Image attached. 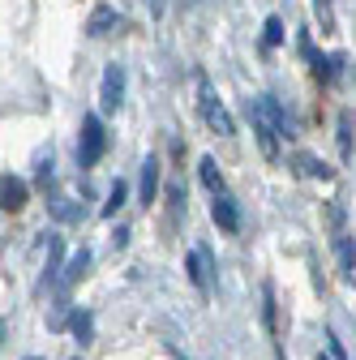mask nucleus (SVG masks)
<instances>
[{
	"label": "nucleus",
	"mask_w": 356,
	"mask_h": 360,
	"mask_svg": "<svg viewBox=\"0 0 356 360\" xmlns=\"http://www.w3.org/2000/svg\"><path fill=\"white\" fill-rule=\"evenodd\" d=\"M103 155H108V124L99 112H86L77 124V167L91 172V167H99Z\"/></svg>",
	"instance_id": "1"
},
{
	"label": "nucleus",
	"mask_w": 356,
	"mask_h": 360,
	"mask_svg": "<svg viewBox=\"0 0 356 360\" xmlns=\"http://www.w3.org/2000/svg\"><path fill=\"white\" fill-rule=\"evenodd\" d=\"M198 112H202V120H206L210 133H219V138H236V120H232L228 103L210 90L206 73H198Z\"/></svg>",
	"instance_id": "2"
},
{
	"label": "nucleus",
	"mask_w": 356,
	"mask_h": 360,
	"mask_svg": "<svg viewBox=\"0 0 356 360\" xmlns=\"http://www.w3.org/2000/svg\"><path fill=\"white\" fill-rule=\"evenodd\" d=\"M253 108H258V112H262L266 120H271V129L279 133V142H284V146H288V142H296L300 124L292 120V112H288V108H284V103H279L275 95H258V99H253Z\"/></svg>",
	"instance_id": "3"
},
{
	"label": "nucleus",
	"mask_w": 356,
	"mask_h": 360,
	"mask_svg": "<svg viewBox=\"0 0 356 360\" xmlns=\"http://www.w3.org/2000/svg\"><path fill=\"white\" fill-rule=\"evenodd\" d=\"M125 108V65H108L99 77V116H112Z\"/></svg>",
	"instance_id": "4"
},
{
	"label": "nucleus",
	"mask_w": 356,
	"mask_h": 360,
	"mask_svg": "<svg viewBox=\"0 0 356 360\" xmlns=\"http://www.w3.org/2000/svg\"><path fill=\"white\" fill-rule=\"evenodd\" d=\"M159 193H163V159L159 155H146L142 167H138V206L151 210L159 202Z\"/></svg>",
	"instance_id": "5"
},
{
	"label": "nucleus",
	"mask_w": 356,
	"mask_h": 360,
	"mask_svg": "<svg viewBox=\"0 0 356 360\" xmlns=\"http://www.w3.org/2000/svg\"><path fill=\"white\" fill-rule=\"evenodd\" d=\"M309 73H314V82L322 90H331L348 73V56L343 52H314V56H309Z\"/></svg>",
	"instance_id": "6"
},
{
	"label": "nucleus",
	"mask_w": 356,
	"mask_h": 360,
	"mask_svg": "<svg viewBox=\"0 0 356 360\" xmlns=\"http://www.w3.org/2000/svg\"><path fill=\"white\" fill-rule=\"evenodd\" d=\"M210 219H215V228L224 232V236H236L241 232V206H236V198L232 193L210 198Z\"/></svg>",
	"instance_id": "7"
},
{
	"label": "nucleus",
	"mask_w": 356,
	"mask_h": 360,
	"mask_svg": "<svg viewBox=\"0 0 356 360\" xmlns=\"http://www.w3.org/2000/svg\"><path fill=\"white\" fill-rule=\"evenodd\" d=\"M249 120H253V138H258V146H262V155H266V159H271V163H275V159L284 155V142H279V133L271 129V120H266V116H262V112H258L253 103H249Z\"/></svg>",
	"instance_id": "8"
},
{
	"label": "nucleus",
	"mask_w": 356,
	"mask_h": 360,
	"mask_svg": "<svg viewBox=\"0 0 356 360\" xmlns=\"http://www.w3.org/2000/svg\"><path fill=\"white\" fill-rule=\"evenodd\" d=\"M26 202H30V180H22V176H0V210L18 214V210H26Z\"/></svg>",
	"instance_id": "9"
},
{
	"label": "nucleus",
	"mask_w": 356,
	"mask_h": 360,
	"mask_svg": "<svg viewBox=\"0 0 356 360\" xmlns=\"http://www.w3.org/2000/svg\"><path fill=\"white\" fill-rule=\"evenodd\" d=\"M335 266H339L343 283H356V236L352 232H335Z\"/></svg>",
	"instance_id": "10"
},
{
	"label": "nucleus",
	"mask_w": 356,
	"mask_h": 360,
	"mask_svg": "<svg viewBox=\"0 0 356 360\" xmlns=\"http://www.w3.org/2000/svg\"><path fill=\"white\" fill-rule=\"evenodd\" d=\"M262 330L279 343V296H275L271 279H262Z\"/></svg>",
	"instance_id": "11"
},
{
	"label": "nucleus",
	"mask_w": 356,
	"mask_h": 360,
	"mask_svg": "<svg viewBox=\"0 0 356 360\" xmlns=\"http://www.w3.org/2000/svg\"><path fill=\"white\" fill-rule=\"evenodd\" d=\"M91 262H95V253L86 249V245H82V249H73V253H69V262H65V270H61V283H56V288H65V292H69L77 279H86Z\"/></svg>",
	"instance_id": "12"
},
{
	"label": "nucleus",
	"mask_w": 356,
	"mask_h": 360,
	"mask_svg": "<svg viewBox=\"0 0 356 360\" xmlns=\"http://www.w3.org/2000/svg\"><path fill=\"white\" fill-rule=\"evenodd\" d=\"M185 275H189V283H193L198 292H210V288H215V270L206 266L202 249H189V253H185Z\"/></svg>",
	"instance_id": "13"
},
{
	"label": "nucleus",
	"mask_w": 356,
	"mask_h": 360,
	"mask_svg": "<svg viewBox=\"0 0 356 360\" xmlns=\"http://www.w3.org/2000/svg\"><path fill=\"white\" fill-rule=\"evenodd\" d=\"M65 270V240L56 232H48V266H43V288H56Z\"/></svg>",
	"instance_id": "14"
},
{
	"label": "nucleus",
	"mask_w": 356,
	"mask_h": 360,
	"mask_svg": "<svg viewBox=\"0 0 356 360\" xmlns=\"http://www.w3.org/2000/svg\"><path fill=\"white\" fill-rule=\"evenodd\" d=\"M116 26H120V13L112 5H95V13L86 18V34H91V39H108Z\"/></svg>",
	"instance_id": "15"
},
{
	"label": "nucleus",
	"mask_w": 356,
	"mask_h": 360,
	"mask_svg": "<svg viewBox=\"0 0 356 360\" xmlns=\"http://www.w3.org/2000/svg\"><path fill=\"white\" fill-rule=\"evenodd\" d=\"M198 180H202V185H206V193H210V198H219V193H228V185H224V172H219L215 155H202V159H198Z\"/></svg>",
	"instance_id": "16"
},
{
	"label": "nucleus",
	"mask_w": 356,
	"mask_h": 360,
	"mask_svg": "<svg viewBox=\"0 0 356 360\" xmlns=\"http://www.w3.org/2000/svg\"><path fill=\"white\" fill-rule=\"evenodd\" d=\"M292 163H296V176H309V180H335V172H331L318 155H309V150H296Z\"/></svg>",
	"instance_id": "17"
},
{
	"label": "nucleus",
	"mask_w": 356,
	"mask_h": 360,
	"mask_svg": "<svg viewBox=\"0 0 356 360\" xmlns=\"http://www.w3.org/2000/svg\"><path fill=\"white\" fill-rule=\"evenodd\" d=\"M125 206H129V180H112V189H108V198L99 206V219H116Z\"/></svg>",
	"instance_id": "18"
},
{
	"label": "nucleus",
	"mask_w": 356,
	"mask_h": 360,
	"mask_svg": "<svg viewBox=\"0 0 356 360\" xmlns=\"http://www.w3.org/2000/svg\"><path fill=\"white\" fill-rule=\"evenodd\" d=\"M163 198H167V214H172V223L189 210V189H185V180H167V185H163Z\"/></svg>",
	"instance_id": "19"
},
{
	"label": "nucleus",
	"mask_w": 356,
	"mask_h": 360,
	"mask_svg": "<svg viewBox=\"0 0 356 360\" xmlns=\"http://www.w3.org/2000/svg\"><path fill=\"white\" fill-rule=\"evenodd\" d=\"M284 39H288V26H284V18H279V13H271V18L262 22V52L284 48Z\"/></svg>",
	"instance_id": "20"
},
{
	"label": "nucleus",
	"mask_w": 356,
	"mask_h": 360,
	"mask_svg": "<svg viewBox=\"0 0 356 360\" xmlns=\"http://www.w3.org/2000/svg\"><path fill=\"white\" fill-rule=\"evenodd\" d=\"M69 335L86 347V343H95V318H91V313H86V309H73L69 313Z\"/></svg>",
	"instance_id": "21"
},
{
	"label": "nucleus",
	"mask_w": 356,
	"mask_h": 360,
	"mask_svg": "<svg viewBox=\"0 0 356 360\" xmlns=\"http://www.w3.org/2000/svg\"><path fill=\"white\" fill-rule=\"evenodd\" d=\"M335 138H339V163H352V155H356V133H352V116L348 112H339V120H335Z\"/></svg>",
	"instance_id": "22"
},
{
	"label": "nucleus",
	"mask_w": 356,
	"mask_h": 360,
	"mask_svg": "<svg viewBox=\"0 0 356 360\" xmlns=\"http://www.w3.org/2000/svg\"><path fill=\"white\" fill-rule=\"evenodd\" d=\"M34 185H39V189H52V185H56V155H52V150H48V155L39 159V172H34Z\"/></svg>",
	"instance_id": "23"
},
{
	"label": "nucleus",
	"mask_w": 356,
	"mask_h": 360,
	"mask_svg": "<svg viewBox=\"0 0 356 360\" xmlns=\"http://www.w3.org/2000/svg\"><path fill=\"white\" fill-rule=\"evenodd\" d=\"M314 18H318L322 34H335V13H331V0H314Z\"/></svg>",
	"instance_id": "24"
},
{
	"label": "nucleus",
	"mask_w": 356,
	"mask_h": 360,
	"mask_svg": "<svg viewBox=\"0 0 356 360\" xmlns=\"http://www.w3.org/2000/svg\"><path fill=\"white\" fill-rule=\"evenodd\" d=\"M326 356L331 360H348V347H343V339L335 330H326Z\"/></svg>",
	"instance_id": "25"
},
{
	"label": "nucleus",
	"mask_w": 356,
	"mask_h": 360,
	"mask_svg": "<svg viewBox=\"0 0 356 360\" xmlns=\"http://www.w3.org/2000/svg\"><path fill=\"white\" fill-rule=\"evenodd\" d=\"M112 245H116V249H125V245H129V228H125V223H120V228H116V236H112Z\"/></svg>",
	"instance_id": "26"
},
{
	"label": "nucleus",
	"mask_w": 356,
	"mask_h": 360,
	"mask_svg": "<svg viewBox=\"0 0 356 360\" xmlns=\"http://www.w3.org/2000/svg\"><path fill=\"white\" fill-rule=\"evenodd\" d=\"M275 360H288V352H284V343H275Z\"/></svg>",
	"instance_id": "27"
},
{
	"label": "nucleus",
	"mask_w": 356,
	"mask_h": 360,
	"mask_svg": "<svg viewBox=\"0 0 356 360\" xmlns=\"http://www.w3.org/2000/svg\"><path fill=\"white\" fill-rule=\"evenodd\" d=\"M314 360H331V356H326V352H318V356H314Z\"/></svg>",
	"instance_id": "28"
},
{
	"label": "nucleus",
	"mask_w": 356,
	"mask_h": 360,
	"mask_svg": "<svg viewBox=\"0 0 356 360\" xmlns=\"http://www.w3.org/2000/svg\"><path fill=\"white\" fill-rule=\"evenodd\" d=\"M26 360H39V356H26Z\"/></svg>",
	"instance_id": "29"
},
{
	"label": "nucleus",
	"mask_w": 356,
	"mask_h": 360,
	"mask_svg": "<svg viewBox=\"0 0 356 360\" xmlns=\"http://www.w3.org/2000/svg\"><path fill=\"white\" fill-rule=\"evenodd\" d=\"M73 360H82V356H73Z\"/></svg>",
	"instance_id": "30"
}]
</instances>
